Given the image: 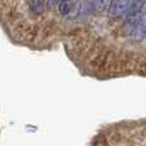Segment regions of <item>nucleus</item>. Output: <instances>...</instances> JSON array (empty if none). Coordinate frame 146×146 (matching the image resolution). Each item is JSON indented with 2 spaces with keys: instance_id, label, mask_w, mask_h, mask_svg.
Segmentation results:
<instances>
[{
  "instance_id": "obj_6",
  "label": "nucleus",
  "mask_w": 146,
  "mask_h": 146,
  "mask_svg": "<svg viewBox=\"0 0 146 146\" xmlns=\"http://www.w3.org/2000/svg\"><path fill=\"white\" fill-rule=\"evenodd\" d=\"M45 0H28V8L33 14H41L45 10Z\"/></svg>"
},
{
  "instance_id": "obj_5",
  "label": "nucleus",
  "mask_w": 146,
  "mask_h": 146,
  "mask_svg": "<svg viewBox=\"0 0 146 146\" xmlns=\"http://www.w3.org/2000/svg\"><path fill=\"white\" fill-rule=\"evenodd\" d=\"M78 9V4H73L72 0H60L59 1V12L62 15H68Z\"/></svg>"
},
{
  "instance_id": "obj_7",
  "label": "nucleus",
  "mask_w": 146,
  "mask_h": 146,
  "mask_svg": "<svg viewBox=\"0 0 146 146\" xmlns=\"http://www.w3.org/2000/svg\"><path fill=\"white\" fill-rule=\"evenodd\" d=\"M58 1H60V0H46V4H48L49 7H51V5H54V4H58Z\"/></svg>"
},
{
  "instance_id": "obj_2",
  "label": "nucleus",
  "mask_w": 146,
  "mask_h": 146,
  "mask_svg": "<svg viewBox=\"0 0 146 146\" xmlns=\"http://www.w3.org/2000/svg\"><path fill=\"white\" fill-rule=\"evenodd\" d=\"M111 0H86V12L91 14H101L109 8Z\"/></svg>"
},
{
  "instance_id": "obj_3",
  "label": "nucleus",
  "mask_w": 146,
  "mask_h": 146,
  "mask_svg": "<svg viewBox=\"0 0 146 146\" xmlns=\"http://www.w3.org/2000/svg\"><path fill=\"white\" fill-rule=\"evenodd\" d=\"M131 0H111L109 5V15L113 18L121 17L127 12Z\"/></svg>"
},
{
  "instance_id": "obj_1",
  "label": "nucleus",
  "mask_w": 146,
  "mask_h": 146,
  "mask_svg": "<svg viewBox=\"0 0 146 146\" xmlns=\"http://www.w3.org/2000/svg\"><path fill=\"white\" fill-rule=\"evenodd\" d=\"M145 5V0H131L129 7L126 14V25L136 26L137 22L142 18V9Z\"/></svg>"
},
{
  "instance_id": "obj_4",
  "label": "nucleus",
  "mask_w": 146,
  "mask_h": 146,
  "mask_svg": "<svg viewBox=\"0 0 146 146\" xmlns=\"http://www.w3.org/2000/svg\"><path fill=\"white\" fill-rule=\"evenodd\" d=\"M132 37H133L135 41H142L144 38H146V15L142 17L133 27Z\"/></svg>"
}]
</instances>
